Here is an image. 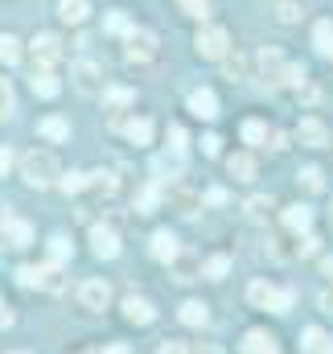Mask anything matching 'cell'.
<instances>
[{"label":"cell","instance_id":"1","mask_svg":"<svg viewBox=\"0 0 333 354\" xmlns=\"http://www.w3.org/2000/svg\"><path fill=\"white\" fill-rule=\"evenodd\" d=\"M21 177H25L33 189H46V185H58L62 165H58V157H54V153L33 149V153H25V161H21Z\"/></svg>","mask_w":333,"mask_h":354},{"label":"cell","instance_id":"2","mask_svg":"<svg viewBox=\"0 0 333 354\" xmlns=\"http://www.w3.org/2000/svg\"><path fill=\"white\" fill-rule=\"evenodd\" d=\"M247 301L255 309H267V313H288L292 309V292L280 288V284H267V280H251Z\"/></svg>","mask_w":333,"mask_h":354},{"label":"cell","instance_id":"3","mask_svg":"<svg viewBox=\"0 0 333 354\" xmlns=\"http://www.w3.org/2000/svg\"><path fill=\"white\" fill-rule=\"evenodd\" d=\"M193 50H198V58L222 62V58L231 54V37H227V29H218V25H202V29L193 33Z\"/></svg>","mask_w":333,"mask_h":354},{"label":"cell","instance_id":"4","mask_svg":"<svg viewBox=\"0 0 333 354\" xmlns=\"http://www.w3.org/2000/svg\"><path fill=\"white\" fill-rule=\"evenodd\" d=\"M124 58H128V62H153V58H157V37H153L149 29H132V33L124 37Z\"/></svg>","mask_w":333,"mask_h":354},{"label":"cell","instance_id":"5","mask_svg":"<svg viewBox=\"0 0 333 354\" xmlns=\"http://www.w3.org/2000/svg\"><path fill=\"white\" fill-rule=\"evenodd\" d=\"M29 50H33L37 66H46V71H54V66L62 62V37H58V33H37V37L29 41Z\"/></svg>","mask_w":333,"mask_h":354},{"label":"cell","instance_id":"6","mask_svg":"<svg viewBox=\"0 0 333 354\" xmlns=\"http://www.w3.org/2000/svg\"><path fill=\"white\" fill-rule=\"evenodd\" d=\"M0 239L12 243V248H29V243H33V227H29L21 214L4 210V214H0Z\"/></svg>","mask_w":333,"mask_h":354},{"label":"cell","instance_id":"7","mask_svg":"<svg viewBox=\"0 0 333 354\" xmlns=\"http://www.w3.org/2000/svg\"><path fill=\"white\" fill-rule=\"evenodd\" d=\"M255 66H259V75H263L267 83H284V75H288V62H284V54H280L276 46H263V50L255 54Z\"/></svg>","mask_w":333,"mask_h":354},{"label":"cell","instance_id":"8","mask_svg":"<svg viewBox=\"0 0 333 354\" xmlns=\"http://www.w3.org/2000/svg\"><path fill=\"white\" fill-rule=\"evenodd\" d=\"M70 79H75V91H83V95H99L103 91V71L95 62H75Z\"/></svg>","mask_w":333,"mask_h":354},{"label":"cell","instance_id":"9","mask_svg":"<svg viewBox=\"0 0 333 354\" xmlns=\"http://www.w3.org/2000/svg\"><path fill=\"white\" fill-rule=\"evenodd\" d=\"M79 301H83V309H107L111 305V284L107 280H83Z\"/></svg>","mask_w":333,"mask_h":354},{"label":"cell","instance_id":"10","mask_svg":"<svg viewBox=\"0 0 333 354\" xmlns=\"http://www.w3.org/2000/svg\"><path fill=\"white\" fill-rule=\"evenodd\" d=\"M91 252L99 260H115L120 256V235L111 227H91Z\"/></svg>","mask_w":333,"mask_h":354},{"label":"cell","instance_id":"11","mask_svg":"<svg viewBox=\"0 0 333 354\" xmlns=\"http://www.w3.org/2000/svg\"><path fill=\"white\" fill-rule=\"evenodd\" d=\"M189 111H193L198 120H214V115H218V95H214L210 87L189 91Z\"/></svg>","mask_w":333,"mask_h":354},{"label":"cell","instance_id":"12","mask_svg":"<svg viewBox=\"0 0 333 354\" xmlns=\"http://www.w3.org/2000/svg\"><path fill=\"white\" fill-rule=\"evenodd\" d=\"M124 317H128V322H136V326H149V322L157 317V309H153V301H149V297H136V292H132V297L124 301Z\"/></svg>","mask_w":333,"mask_h":354},{"label":"cell","instance_id":"13","mask_svg":"<svg viewBox=\"0 0 333 354\" xmlns=\"http://www.w3.org/2000/svg\"><path fill=\"white\" fill-rule=\"evenodd\" d=\"M29 87H33V95H41V99H54V95L62 91V83H58V75H54V71H46V66H33V75H29Z\"/></svg>","mask_w":333,"mask_h":354},{"label":"cell","instance_id":"14","mask_svg":"<svg viewBox=\"0 0 333 354\" xmlns=\"http://www.w3.org/2000/svg\"><path fill=\"white\" fill-rule=\"evenodd\" d=\"M115 128H120L132 145H149V140H153V124H149V120H136V115H132V120H120V115H115Z\"/></svg>","mask_w":333,"mask_h":354},{"label":"cell","instance_id":"15","mask_svg":"<svg viewBox=\"0 0 333 354\" xmlns=\"http://www.w3.org/2000/svg\"><path fill=\"white\" fill-rule=\"evenodd\" d=\"M243 354H280V346L267 330H247L243 334Z\"/></svg>","mask_w":333,"mask_h":354},{"label":"cell","instance_id":"16","mask_svg":"<svg viewBox=\"0 0 333 354\" xmlns=\"http://www.w3.org/2000/svg\"><path fill=\"white\" fill-rule=\"evenodd\" d=\"M301 351H305V354H333V338L325 334V330L309 326V330L301 334Z\"/></svg>","mask_w":333,"mask_h":354},{"label":"cell","instance_id":"17","mask_svg":"<svg viewBox=\"0 0 333 354\" xmlns=\"http://www.w3.org/2000/svg\"><path fill=\"white\" fill-rule=\"evenodd\" d=\"M296 140H301V145H309V149H321V145L330 140V132H325V124H321V120H301Z\"/></svg>","mask_w":333,"mask_h":354},{"label":"cell","instance_id":"18","mask_svg":"<svg viewBox=\"0 0 333 354\" xmlns=\"http://www.w3.org/2000/svg\"><path fill=\"white\" fill-rule=\"evenodd\" d=\"M153 256H157L161 264H173V260L181 256V248H177V235H173V231H157V235H153Z\"/></svg>","mask_w":333,"mask_h":354},{"label":"cell","instance_id":"19","mask_svg":"<svg viewBox=\"0 0 333 354\" xmlns=\"http://www.w3.org/2000/svg\"><path fill=\"white\" fill-rule=\"evenodd\" d=\"M284 227H288V231H296V235H305V231L313 227V210H309L305 202L288 206V210H284Z\"/></svg>","mask_w":333,"mask_h":354},{"label":"cell","instance_id":"20","mask_svg":"<svg viewBox=\"0 0 333 354\" xmlns=\"http://www.w3.org/2000/svg\"><path fill=\"white\" fill-rule=\"evenodd\" d=\"M227 174L235 177V181H251L255 177V157L251 153H231L227 157Z\"/></svg>","mask_w":333,"mask_h":354},{"label":"cell","instance_id":"21","mask_svg":"<svg viewBox=\"0 0 333 354\" xmlns=\"http://www.w3.org/2000/svg\"><path fill=\"white\" fill-rule=\"evenodd\" d=\"M37 288H46V292H62V288H66L62 268L58 264H37Z\"/></svg>","mask_w":333,"mask_h":354},{"label":"cell","instance_id":"22","mask_svg":"<svg viewBox=\"0 0 333 354\" xmlns=\"http://www.w3.org/2000/svg\"><path fill=\"white\" fill-rule=\"evenodd\" d=\"M169 268H173V280H181V284H189V280L202 276V260H193V256H177Z\"/></svg>","mask_w":333,"mask_h":354},{"label":"cell","instance_id":"23","mask_svg":"<svg viewBox=\"0 0 333 354\" xmlns=\"http://www.w3.org/2000/svg\"><path fill=\"white\" fill-rule=\"evenodd\" d=\"M86 12H91V4H86V0H58V17H62L66 25H83Z\"/></svg>","mask_w":333,"mask_h":354},{"label":"cell","instance_id":"24","mask_svg":"<svg viewBox=\"0 0 333 354\" xmlns=\"http://www.w3.org/2000/svg\"><path fill=\"white\" fill-rule=\"evenodd\" d=\"M37 132H41L46 140H70V124H66L62 115H46V120L37 124Z\"/></svg>","mask_w":333,"mask_h":354},{"label":"cell","instance_id":"25","mask_svg":"<svg viewBox=\"0 0 333 354\" xmlns=\"http://www.w3.org/2000/svg\"><path fill=\"white\" fill-rule=\"evenodd\" d=\"M181 322H185V326H206V322H210V309H206L202 301H185V305H181Z\"/></svg>","mask_w":333,"mask_h":354},{"label":"cell","instance_id":"26","mask_svg":"<svg viewBox=\"0 0 333 354\" xmlns=\"http://www.w3.org/2000/svg\"><path fill=\"white\" fill-rule=\"evenodd\" d=\"M21 62V41L12 33H0V66H17Z\"/></svg>","mask_w":333,"mask_h":354},{"label":"cell","instance_id":"27","mask_svg":"<svg viewBox=\"0 0 333 354\" xmlns=\"http://www.w3.org/2000/svg\"><path fill=\"white\" fill-rule=\"evenodd\" d=\"M243 140L259 149V145H267V140H272V132H267V124H263V120H247V124H243Z\"/></svg>","mask_w":333,"mask_h":354},{"label":"cell","instance_id":"28","mask_svg":"<svg viewBox=\"0 0 333 354\" xmlns=\"http://www.w3.org/2000/svg\"><path fill=\"white\" fill-rule=\"evenodd\" d=\"M169 202H173V206H177V214H185V218L198 210V194H189V189H173V194H169Z\"/></svg>","mask_w":333,"mask_h":354},{"label":"cell","instance_id":"29","mask_svg":"<svg viewBox=\"0 0 333 354\" xmlns=\"http://www.w3.org/2000/svg\"><path fill=\"white\" fill-rule=\"evenodd\" d=\"M313 41H317V50H321L325 58H333V21H321V25L313 29Z\"/></svg>","mask_w":333,"mask_h":354},{"label":"cell","instance_id":"30","mask_svg":"<svg viewBox=\"0 0 333 354\" xmlns=\"http://www.w3.org/2000/svg\"><path fill=\"white\" fill-rule=\"evenodd\" d=\"M247 214L255 218V223H263V218L272 214V198H267V194H255V198H247Z\"/></svg>","mask_w":333,"mask_h":354},{"label":"cell","instance_id":"31","mask_svg":"<svg viewBox=\"0 0 333 354\" xmlns=\"http://www.w3.org/2000/svg\"><path fill=\"white\" fill-rule=\"evenodd\" d=\"M227 272H231V260H227V256H214V260L202 264V276H206V280H222Z\"/></svg>","mask_w":333,"mask_h":354},{"label":"cell","instance_id":"32","mask_svg":"<svg viewBox=\"0 0 333 354\" xmlns=\"http://www.w3.org/2000/svg\"><path fill=\"white\" fill-rule=\"evenodd\" d=\"M50 256H54V264H62V260H70V256H75V248H70V239H66V235H54V239H50Z\"/></svg>","mask_w":333,"mask_h":354},{"label":"cell","instance_id":"33","mask_svg":"<svg viewBox=\"0 0 333 354\" xmlns=\"http://www.w3.org/2000/svg\"><path fill=\"white\" fill-rule=\"evenodd\" d=\"M177 4H181V12L193 17V21H206V17H210V0H177Z\"/></svg>","mask_w":333,"mask_h":354},{"label":"cell","instance_id":"34","mask_svg":"<svg viewBox=\"0 0 333 354\" xmlns=\"http://www.w3.org/2000/svg\"><path fill=\"white\" fill-rule=\"evenodd\" d=\"M58 185H62L66 194H83V189H86V174L70 169V174H62V177H58Z\"/></svg>","mask_w":333,"mask_h":354},{"label":"cell","instance_id":"35","mask_svg":"<svg viewBox=\"0 0 333 354\" xmlns=\"http://www.w3.org/2000/svg\"><path fill=\"white\" fill-rule=\"evenodd\" d=\"M12 107H17V95H12V87H8V79H0V120H8Z\"/></svg>","mask_w":333,"mask_h":354},{"label":"cell","instance_id":"36","mask_svg":"<svg viewBox=\"0 0 333 354\" xmlns=\"http://www.w3.org/2000/svg\"><path fill=\"white\" fill-rule=\"evenodd\" d=\"M301 185H305V189H313V194H317V189H321V185H325V177H321V169H317V165H305V169H301Z\"/></svg>","mask_w":333,"mask_h":354},{"label":"cell","instance_id":"37","mask_svg":"<svg viewBox=\"0 0 333 354\" xmlns=\"http://www.w3.org/2000/svg\"><path fill=\"white\" fill-rule=\"evenodd\" d=\"M276 17H280L284 25H292V21H301V4H292V0H280V4H276Z\"/></svg>","mask_w":333,"mask_h":354},{"label":"cell","instance_id":"38","mask_svg":"<svg viewBox=\"0 0 333 354\" xmlns=\"http://www.w3.org/2000/svg\"><path fill=\"white\" fill-rule=\"evenodd\" d=\"M103 25H107V33H124V37L132 33V25H128V17H124V12H107V21H103Z\"/></svg>","mask_w":333,"mask_h":354},{"label":"cell","instance_id":"39","mask_svg":"<svg viewBox=\"0 0 333 354\" xmlns=\"http://www.w3.org/2000/svg\"><path fill=\"white\" fill-rule=\"evenodd\" d=\"M185 145H189V136H185V128H169V149L181 157L185 153Z\"/></svg>","mask_w":333,"mask_h":354},{"label":"cell","instance_id":"40","mask_svg":"<svg viewBox=\"0 0 333 354\" xmlns=\"http://www.w3.org/2000/svg\"><path fill=\"white\" fill-rule=\"evenodd\" d=\"M157 198H161V194H157V185H149V189H140V198H136V206H140V214H149V210L157 206Z\"/></svg>","mask_w":333,"mask_h":354},{"label":"cell","instance_id":"41","mask_svg":"<svg viewBox=\"0 0 333 354\" xmlns=\"http://www.w3.org/2000/svg\"><path fill=\"white\" fill-rule=\"evenodd\" d=\"M317 248H321V239L305 231V235H301V243H296V256H317Z\"/></svg>","mask_w":333,"mask_h":354},{"label":"cell","instance_id":"42","mask_svg":"<svg viewBox=\"0 0 333 354\" xmlns=\"http://www.w3.org/2000/svg\"><path fill=\"white\" fill-rule=\"evenodd\" d=\"M222 66H227V75H231V79H239V75H243V71H247V62H243V58H239V54H235V58H231V54H227V58H222Z\"/></svg>","mask_w":333,"mask_h":354},{"label":"cell","instance_id":"43","mask_svg":"<svg viewBox=\"0 0 333 354\" xmlns=\"http://www.w3.org/2000/svg\"><path fill=\"white\" fill-rule=\"evenodd\" d=\"M17 280H21V284H25V288H37V268H17Z\"/></svg>","mask_w":333,"mask_h":354},{"label":"cell","instance_id":"44","mask_svg":"<svg viewBox=\"0 0 333 354\" xmlns=\"http://www.w3.org/2000/svg\"><path fill=\"white\" fill-rule=\"evenodd\" d=\"M157 354H189V351H185V342H177V338H165Z\"/></svg>","mask_w":333,"mask_h":354},{"label":"cell","instance_id":"45","mask_svg":"<svg viewBox=\"0 0 333 354\" xmlns=\"http://www.w3.org/2000/svg\"><path fill=\"white\" fill-rule=\"evenodd\" d=\"M218 149H222L218 136H202V153H206V157H218Z\"/></svg>","mask_w":333,"mask_h":354},{"label":"cell","instance_id":"46","mask_svg":"<svg viewBox=\"0 0 333 354\" xmlns=\"http://www.w3.org/2000/svg\"><path fill=\"white\" fill-rule=\"evenodd\" d=\"M128 99H132V91H124V87L107 91V103H115V107H120V103H128Z\"/></svg>","mask_w":333,"mask_h":354},{"label":"cell","instance_id":"47","mask_svg":"<svg viewBox=\"0 0 333 354\" xmlns=\"http://www.w3.org/2000/svg\"><path fill=\"white\" fill-rule=\"evenodd\" d=\"M8 169H12V153H8V149L0 145V177L8 174Z\"/></svg>","mask_w":333,"mask_h":354},{"label":"cell","instance_id":"48","mask_svg":"<svg viewBox=\"0 0 333 354\" xmlns=\"http://www.w3.org/2000/svg\"><path fill=\"white\" fill-rule=\"evenodd\" d=\"M193 354H222V351H218L214 342H202V346H198V351H193Z\"/></svg>","mask_w":333,"mask_h":354},{"label":"cell","instance_id":"49","mask_svg":"<svg viewBox=\"0 0 333 354\" xmlns=\"http://www.w3.org/2000/svg\"><path fill=\"white\" fill-rule=\"evenodd\" d=\"M0 326H12V313L4 309V301H0Z\"/></svg>","mask_w":333,"mask_h":354},{"label":"cell","instance_id":"50","mask_svg":"<svg viewBox=\"0 0 333 354\" xmlns=\"http://www.w3.org/2000/svg\"><path fill=\"white\" fill-rule=\"evenodd\" d=\"M321 272H325V276L333 280V256H325V260H321Z\"/></svg>","mask_w":333,"mask_h":354},{"label":"cell","instance_id":"51","mask_svg":"<svg viewBox=\"0 0 333 354\" xmlns=\"http://www.w3.org/2000/svg\"><path fill=\"white\" fill-rule=\"evenodd\" d=\"M103 354H128V346H107Z\"/></svg>","mask_w":333,"mask_h":354},{"label":"cell","instance_id":"52","mask_svg":"<svg viewBox=\"0 0 333 354\" xmlns=\"http://www.w3.org/2000/svg\"><path fill=\"white\" fill-rule=\"evenodd\" d=\"M330 223H333V210H330Z\"/></svg>","mask_w":333,"mask_h":354},{"label":"cell","instance_id":"53","mask_svg":"<svg viewBox=\"0 0 333 354\" xmlns=\"http://www.w3.org/2000/svg\"><path fill=\"white\" fill-rule=\"evenodd\" d=\"M17 354H25V351H17Z\"/></svg>","mask_w":333,"mask_h":354}]
</instances>
